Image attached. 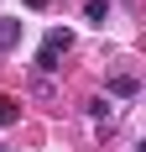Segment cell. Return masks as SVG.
<instances>
[{
    "label": "cell",
    "instance_id": "6da1fadb",
    "mask_svg": "<svg viewBox=\"0 0 146 152\" xmlns=\"http://www.w3.org/2000/svg\"><path fill=\"white\" fill-rule=\"evenodd\" d=\"M68 47H73V37H68V31H47V42H42V53H37V74H58V68H63V53H68Z\"/></svg>",
    "mask_w": 146,
    "mask_h": 152
},
{
    "label": "cell",
    "instance_id": "7a4b0ae2",
    "mask_svg": "<svg viewBox=\"0 0 146 152\" xmlns=\"http://www.w3.org/2000/svg\"><path fill=\"white\" fill-rule=\"evenodd\" d=\"M104 89L115 94V100H131V94L141 89V79H136V74H110V84H104Z\"/></svg>",
    "mask_w": 146,
    "mask_h": 152
},
{
    "label": "cell",
    "instance_id": "3957f363",
    "mask_svg": "<svg viewBox=\"0 0 146 152\" xmlns=\"http://www.w3.org/2000/svg\"><path fill=\"white\" fill-rule=\"evenodd\" d=\"M21 121V105H16L11 94H0V131H5V126H16Z\"/></svg>",
    "mask_w": 146,
    "mask_h": 152
},
{
    "label": "cell",
    "instance_id": "277c9868",
    "mask_svg": "<svg viewBox=\"0 0 146 152\" xmlns=\"http://www.w3.org/2000/svg\"><path fill=\"white\" fill-rule=\"evenodd\" d=\"M21 42V21H0V47H16Z\"/></svg>",
    "mask_w": 146,
    "mask_h": 152
},
{
    "label": "cell",
    "instance_id": "5b68a950",
    "mask_svg": "<svg viewBox=\"0 0 146 152\" xmlns=\"http://www.w3.org/2000/svg\"><path fill=\"white\" fill-rule=\"evenodd\" d=\"M84 16L94 21V26H104V16H110V5H104V0H89V5H84Z\"/></svg>",
    "mask_w": 146,
    "mask_h": 152
},
{
    "label": "cell",
    "instance_id": "8992f818",
    "mask_svg": "<svg viewBox=\"0 0 146 152\" xmlns=\"http://www.w3.org/2000/svg\"><path fill=\"white\" fill-rule=\"evenodd\" d=\"M84 110L94 115V121H104V115H110V105H104V100H84Z\"/></svg>",
    "mask_w": 146,
    "mask_h": 152
},
{
    "label": "cell",
    "instance_id": "52a82bcc",
    "mask_svg": "<svg viewBox=\"0 0 146 152\" xmlns=\"http://www.w3.org/2000/svg\"><path fill=\"white\" fill-rule=\"evenodd\" d=\"M26 5H31V11H47V5H52V0H26Z\"/></svg>",
    "mask_w": 146,
    "mask_h": 152
}]
</instances>
